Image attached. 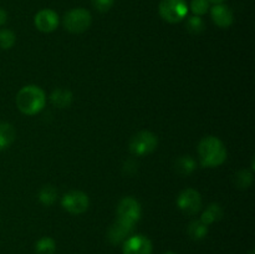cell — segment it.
<instances>
[{"mask_svg": "<svg viewBox=\"0 0 255 254\" xmlns=\"http://www.w3.org/2000/svg\"><path fill=\"white\" fill-rule=\"evenodd\" d=\"M209 2H214V4H222L223 1H226V0H208Z\"/></svg>", "mask_w": 255, "mask_h": 254, "instance_id": "obj_26", "label": "cell"}, {"mask_svg": "<svg viewBox=\"0 0 255 254\" xmlns=\"http://www.w3.org/2000/svg\"><path fill=\"white\" fill-rule=\"evenodd\" d=\"M46 104V95L44 90L36 85H27L19 90L16 95V106L20 112L26 116L39 114Z\"/></svg>", "mask_w": 255, "mask_h": 254, "instance_id": "obj_1", "label": "cell"}, {"mask_svg": "<svg viewBox=\"0 0 255 254\" xmlns=\"http://www.w3.org/2000/svg\"><path fill=\"white\" fill-rule=\"evenodd\" d=\"M158 10L162 19L171 24H176L187 16L188 5L186 0H161Z\"/></svg>", "mask_w": 255, "mask_h": 254, "instance_id": "obj_4", "label": "cell"}, {"mask_svg": "<svg viewBox=\"0 0 255 254\" xmlns=\"http://www.w3.org/2000/svg\"><path fill=\"white\" fill-rule=\"evenodd\" d=\"M164 254H177V253H174V252H166Z\"/></svg>", "mask_w": 255, "mask_h": 254, "instance_id": "obj_27", "label": "cell"}, {"mask_svg": "<svg viewBox=\"0 0 255 254\" xmlns=\"http://www.w3.org/2000/svg\"><path fill=\"white\" fill-rule=\"evenodd\" d=\"M158 139L154 133L149 131H139L132 136L129 141V151L134 156H147L157 148Z\"/></svg>", "mask_w": 255, "mask_h": 254, "instance_id": "obj_5", "label": "cell"}, {"mask_svg": "<svg viewBox=\"0 0 255 254\" xmlns=\"http://www.w3.org/2000/svg\"><path fill=\"white\" fill-rule=\"evenodd\" d=\"M16 37L15 34L9 29H1L0 30V49L9 50L14 46Z\"/></svg>", "mask_w": 255, "mask_h": 254, "instance_id": "obj_22", "label": "cell"}, {"mask_svg": "<svg viewBox=\"0 0 255 254\" xmlns=\"http://www.w3.org/2000/svg\"><path fill=\"white\" fill-rule=\"evenodd\" d=\"M249 254H254V251H251V252H249Z\"/></svg>", "mask_w": 255, "mask_h": 254, "instance_id": "obj_28", "label": "cell"}, {"mask_svg": "<svg viewBox=\"0 0 255 254\" xmlns=\"http://www.w3.org/2000/svg\"><path fill=\"white\" fill-rule=\"evenodd\" d=\"M124 254H152V242L142 234L128 237L122 246Z\"/></svg>", "mask_w": 255, "mask_h": 254, "instance_id": "obj_9", "label": "cell"}, {"mask_svg": "<svg viewBox=\"0 0 255 254\" xmlns=\"http://www.w3.org/2000/svg\"><path fill=\"white\" fill-rule=\"evenodd\" d=\"M222 217H223V209H222V207L217 203H212L207 207V209L203 212L199 221L203 222L206 226H209V224L222 219Z\"/></svg>", "mask_w": 255, "mask_h": 254, "instance_id": "obj_15", "label": "cell"}, {"mask_svg": "<svg viewBox=\"0 0 255 254\" xmlns=\"http://www.w3.org/2000/svg\"><path fill=\"white\" fill-rule=\"evenodd\" d=\"M174 168H176L178 174L187 176V174H191L197 168V163L191 156H181L179 158L176 159Z\"/></svg>", "mask_w": 255, "mask_h": 254, "instance_id": "obj_16", "label": "cell"}, {"mask_svg": "<svg viewBox=\"0 0 255 254\" xmlns=\"http://www.w3.org/2000/svg\"><path fill=\"white\" fill-rule=\"evenodd\" d=\"M187 232H188V236L191 237L193 241H202V239L206 238L207 234H208V226H206V224L201 221H193L189 223Z\"/></svg>", "mask_w": 255, "mask_h": 254, "instance_id": "obj_17", "label": "cell"}, {"mask_svg": "<svg viewBox=\"0 0 255 254\" xmlns=\"http://www.w3.org/2000/svg\"><path fill=\"white\" fill-rule=\"evenodd\" d=\"M134 226L126 223V222H122L120 219H117L111 227H110L109 232H107V238H109L110 243L111 244H120L124 243L131 233L133 232Z\"/></svg>", "mask_w": 255, "mask_h": 254, "instance_id": "obj_11", "label": "cell"}, {"mask_svg": "<svg viewBox=\"0 0 255 254\" xmlns=\"http://www.w3.org/2000/svg\"><path fill=\"white\" fill-rule=\"evenodd\" d=\"M92 22V16L89 10L76 7L67 11L64 16V26L71 34H81L86 31Z\"/></svg>", "mask_w": 255, "mask_h": 254, "instance_id": "obj_3", "label": "cell"}, {"mask_svg": "<svg viewBox=\"0 0 255 254\" xmlns=\"http://www.w3.org/2000/svg\"><path fill=\"white\" fill-rule=\"evenodd\" d=\"M56 243L50 237H42L35 244V253L36 254H55Z\"/></svg>", "mask_w": 255, "mask_h": 254, "instance_id": "obj_18", "label": "cell"}, {"mask_svg": "<svg viewBox=\"0 0 255 254\" xmlns=\"http://www.w3.org/2000/svg\"><path fill=\"white\" fill-rule=\"evenodd\" d=\"M50 99L57 109H67L72 102V94L67 89H56L52 91Z\"/></svg>", "mask_w": 255, "mask_h": 254, "instance_id": "obj_13", "label": "cell"}, {"mask_svg": "<svg viewBox=\"0 0 255 254\" xmlns=\"http://www.w3.org/2000/svg\"><path fill=\"white\" fill-rule=\"evenodd\" d=\"M209 10L208 0H192L191 1V11L197 16L204 15Z\"/></svg>", "mask_w": 255, "mask_h": 254, "instance_id": "obj_23", "label": "cell"}, {"mask_svg": "<svg viewBox=\"0 0 255 254\" xmlns=\"http://www.w3.org/2000/svg\"><path fill=\"white\" fill-rule=\"evenodd\" d=\"M142 214L141 204L137 199L132 198V197H125L121 199L117 206V217L120 221L126 222V223L134 226L137 222L139 221Z\"/></svg>", "mask_w": 255, "mask_h": 254, "instance_id": "obj_6", "label": "cell"}, {"mask_svg": "<svg viewBox=\"0 0 255 254\" xmlns=\"http://www.w3.org/2000/svg\"><path fill=\"white\" fill-rule=\"evenodd\" d=\"M16 132L7 122H0V151L7 148L14 142Z\"/></svg>", "mask_w": 255, "mask_h": 254, "instance_id": "obj_14", "label": "cell"}, {"mask_svg": "<svg viewBox=\"0 0 255 254\" xmlns=\"http://www.w3.org/2000/svg\"><path fill=\"white\" fill-rule=\"evenodd\" d=\"M198 156L202 166L214 168L226 162L227 149L221 139L214 136H208L199 142Z\"/></svg>", "mask_w": 255, "mask_h": 254, "instance_id": "obj_2", "label": "cell"}, {"mask_svg": "<svg viewBox=\"0 0 255 254\" xmlns=\"http://www.w3.org/2000/svg\"><path fill=\"white\" fill-rule=\"evenodd\" d=\"M253 183V173L248 169H242L238 173L234 174V184L239 189H247Z\"/></svg>", "mask_w": 255, "mask_h": 254, "instance_id": "obj_19", "label": "cell"}, {"mask_svg": "<svg viewBox=\"0 0 255 254\" xmlns=\"http://www.w3.org/2000/svg\"><path fill=\"white\" fill-rule=\"evenodd\" d=\"M114 1L115 0H92V4L100 12H107L114 5Z\"/></svg>", "mask_w": 255, "mask_h": 254, "instance_id": "obj_24", "label": "cell"}, {"mask_svg": "<svg viewBox=\"0 0 255 254\" xmlns=\"http://www.w3.org/2000/svg\"><path fill=\"white\" fill-rule=\"evenodd\" d=\"M62 207L71 214H82L89 208V197L81 191H70L62 197Z\"/></svg>", "mask_w": 255, "mask_h": 254, "instance_id": "obj_7", "label": "cell"}, {"mask_svg": "<svg viewBox=\"0 0 255 254\" xmlns=\"http://www.w3.org/2000/svg\"><path fill=\"white\" fill-rule=\"evenodd\" d=\"M211 16L214 24L219 27H229L234 21L233 11L229 6L224 4H214L211 9Z\"/></svg>", "mask_w": 255, "mask_h": 254, "instance_id": "obj_12", "label": "cell"}, {"mask_svg": "<svg viewBox=\"0 0 255 254\" xmlns=\"http://www.w3.org/2000/svg\"><path fill=\"white\" fill-rule=\"evenodd\" d=\"M177 204L183 213L188 216L198 213L202 208V197L198 191L193 188H187L179 193Z\"/></svg>", "mask_w": 255, "mask_h": 254, "instance_id": "obj_8", "label": "cell"}, {"mask_svg": "<svg viewBox=\"0 0 255 254\" xmlns=\"http://www.w3.org/2000/svg\"><path fill=\"white\" fill-rule=\"evenodd\" d=\"M57 198V191L52 186H44L39 192V199L45 206H51Z\"/></svg>", "mask_w": 255, "mask_h": 254, "instance_id": "obj_20", "label": "cell"}, {"mask_svg": "<svg viewBox=\"0 0 255 254\" xmlns=\"http://www.w3.org/2000/svg\"><path fill=\"white\" fill-rule=\"evenodd\" d=\"M6 20H7L6 11H5L4 9H1V7H0V26L5 24V22H6Z\"/></svg>", "mask_w": 255, "mask_h": 254, "instance_id": "obj_25", "label": "cell"}, {"mask_svg": "<svg viewBox=\"0 0 255 254\" xmlns=\"http://www.w3.org/2000/svg\"><path fill=\"white\" fill-rule=\"evenodd\" d=\"M186 29L189 34L199 35L201 32L204 31V21L202 20L201 16L193 15V16H191L187 19Z\"/></svg>", "mask_w": 255, "mask_h": 254, "instance_id": "obj_21", "label": "cell"}, {"mask_svg": "<svg viewBox=\"0 0 255 254\" xmlns=\"http://www.w3.org/2000/svg\"><path fill=\"white\" fill-rule=\"evenodd\" d=\"M34 24L42 32H51L59 26V15L52 9H42L35 15Z\"/></svg>", "mask_w": 255, "mask_h": 254, "instance_id": "obj_10", "label": "cell"}]
</instances>
